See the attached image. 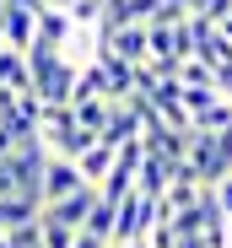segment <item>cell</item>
<instances>
[{"mask_svg":"<svg viewBox=\"0 0 232 248\" xmlns=\"http://www.w3.org/2000/svg\"><path fill=\"white\" fill-rule=\"evenodd\" d=\"M32 22H38V27H32L38 38H49V44H60V49H70V32H76V22L65 16V6H44V11L32 16Z\"/></svg>","mask_w":232,"mask_h":248,"instance_id":"cell-8","label":"cell"},{"mask_svg":"<svg viewBox=\"0 0 232 248\" xmlns=\"http://www.w3.org/2000/svg\"><path fill=\"white\" fill-rule=\"evenodd\" d=\"M81 227H87V232H97V237H108V243H113V205H108V200H103V194H97V205H92V211H87V221H81Z\"/></svg>","mask_w":232,"mask_h":248,"instance_id":"cell-16","label":"cell"},{"mask_svg":"<svg viewBox=\"0 0 232 248\" xmlns=\"http://www.w3.org/2000/svg\"><path fill=\"white\" fill-rule=\"evenodd\" d=\"M216 27H221V32H227V38H232V11H227V16H221V22H216Z\"/></svg>","mask_w":232,"mask_h":248,"instance_id":"cell-22","label":"cell"},{"mask_svg":"<svg viewBox=\"0 0 232 248\" xmlns=\"http://www.w3.org/2000/svg\"><path fill=\"white\" fill-rule=\"evenodd\" d=\"M0 248H11V243H6V237H0Z\"/></svg>","mask_w":232,"mask_h":248,"instance_id":"cell-27","label":"cell"},{"mask_svg":"<svg viewBox=\"0 0 232 248\" xmlns=\"http://www.w3.org/2000/svg\"><path fill=\"white\" fill-rule=\"evenodd\" d=\"M76 65L70 54H60V60H49L44 70H32L27 81H32V92H38V103H70V87H76Z\"/></svg>","mask_w":232,"mask_h":248,"instance_id":"cell-3","label":"cell"},{"mask_svg":"<svg viewBox=\"0 0 232 248\" xmlns=\"http://www.w3.org/2000/svg\"><path fill=\"white\" fill-rule=\"evenodd\" d=\"M32 248H44V243H32Z\"/></svg>","mask_w":232,"mask_h":248,"instance_id":"cell-29","label":"cell"},{"mask_svg":"<svg viewBox=\"0 0 232 248\" xmlns=\"http://www.w3.org/2000/svg\"><path fill=\"white\" fill-rule=\"evenodd\" d=\"M195 11H200V16H211V22H221V16L232 11V0H195Z\"/></svg>","mask_w":232,"mask_h":248,"instance_id":"cell-19","label":"cell"},{"mask_svg":"<svg viewBox=\"0 0 232 248\" xmlns=\"http://www.w3.org/2000/svg\"><path fill=\"white\" fill-rule=\"evenodd\" d=\"M108 248H146V243H108Z\"/></svg>","mask_w":232,"mask_h":248,"instance_id":"cell-23","label":"cell"},{"mask_svg":"<svg viewBox=\"0 0 232 248\" xmlns=\"http://www.w3.org/2000/svg\"><path fill=\"white\" fill-rule=\"evenodd\" d=\"M87 178H81V168H76L70 156H60V151H49L44 156V184H38V194L44 200H65L70 189H81Z\"/></svg>","mask_w":232,"mask_h":248,"instance_id":"cell-5","label":"cell"},{"mask_svg":"<svg viewBox=\"0 0 232 248\" xmlns=\"http://www.w3.org/2000/svg\"><path fill=\"white\" fill-rule=\"evenodd\" d=\"M168 178H173V162H168V156H157V151H146V156H140V168H135V189L157 200V194L168 189Z\"/></svg>","mask_w":232,"mask_h":248,"instance_id":"cell-7","label":"cell"},{"mask_svg":"<svg viewBox=\"0 0 232 248\" xmlns=\"http://www.w3.org/2000/svg\"><path fill=\"white\" fill-rule=\"evenodd\" d=\"M151 221H157V200L151 194L130 189V194L113 200V243H146Z\"/></svg>","mask_w":232,"mask_h":248,"instance_id":"cell-2","label":"cell"},{"mask_svg":"<svg viewBox=\"0 0 232 248\" xmlns=\"http://www.w3.org/2000/svg\"><path fill=\"white\" fill-rule=\"evenodd\" d=\"M216 92H221V97H232V60H227V65H216Z\"/></svg>","mask_w":232,"mask_h":248,"instance_id":"cell-21","label":"cell"},{"mask_svg":"<svg viewBox=\"0 0 232 248\" xmlns=\"http://www.w3.org/2000/svg\"><path fill=\"white\" fill-rule=\"evenodd\" d=\"M178 6H184V11H195V0H178Z\"/></svg>","mask_w":232,"mask_h":248,"instance_id":"cell-24","label":"cell"},{"mask_svg":"<svg viewBox=\"0 0 232 248\" xmlns=\"http://www.w3.org/2000/svg\"><path fill=\"white\" fill-rule=\"evenodd\" d=\"M92 49H108V54H119V60H130V65L151 60V38H146V22H124V27H113V32L92 38Z\"/></svg>","mask_w":232,"mask_h":248,"instance_id":"cell-4","label":"cell"},{"mask_svg":"<svg viewBox=\"0 0 232 248\" xmlns=\"http://www.w3.org/2000/svg\"><path fill=\"white\" fill-rule=\"evenodd\" d=\"M76 168H81V178H87V184H103V178H108V168H113V146H108V140H92L81 156H76Z\"/></svg>","mask_w":232,"mask_h":248,"instance_id":"cell-10","label":"cell"},{"mask_svg":"<svg viewBox=\"0 0 232 248\" xmlns=\"http://www.w3.org/2000/svg\"><path fill=\"white\" fill-rule=\"evenodd\" d=\"M178 81H184V87H216V70H211L200 54H184V60H178Z\"/></svg>","mask_w":232,"mask_h":248,"instance_id":"cell-14","label":"cell"},{"mask_svg":"<svg viewBox=\"0 0 232 248\" xmlns=\"http://www.w3.org/2000/svg\"><path fill=\"white\" fill-rule=\"evenodd\" d=\"M70 248H108V237H97V232H87V227H76Z\"/></svg>","mask_w":232,"mask_h":248,"instance_id":"cell-20","label":"cell"},{"mask_svg":"<svg viewBox=\"0 0 232 248\" xmlns=\"http://www.w3.org/2000/svg\"><path fill=\"white\" fill-rule=\"evenodd\" d=\"M44 140H22L0 156V194H27V200H44L38 184H44Z\"/></svg>","mask_w":232,"mask_h":248,"instance_id":"cell-1","label":"cell"},{"mask_svg":"<svg viewBox=\"0 0 232 248\" xmlns=\"http://www.w3.org/2000/svg\"><path fill=\"white\" fill-rule=\"evenodd\" d=\"M32 11L27 6H6V16H0V38H6V49H27V38H32Z\"/></svg>","mask_w":232,"mask_h":248,"instance_id":"cell-9","label":"cell"},{"mask_svg":"<svg viewBox=\"0 0 232 248\" xmlns=\"http://www.w3.org/2000/svg\"><path fill=\"white\" fill-rule=\"evenodd\" d=\"M195 130H232V97H211L195 113Z\"/></svg>","mask_w":232,"mask_h":248,"instance_id":"cell-13","label":"cell"},{"mask_svg":"<svg viewBox=\"0 0 232 248\" xmlns=\"http://www.w3.org/2000/svg\"><path fill=\"white\" fill-rule=\"evenodd\" d=\"M108 108H113L108 97H76V103H70V113H76V124H81V130H92V135L103 130V119H108Z\"/></svg>","mask_w":232,"mask_h":248,"instance_id":"cell-12","label":"cell"},{"mask_svg":"<svg viewBox=\"0 0 232 248\" xmlns=\"http://www.w3.org/2000/svg\"><path fill=\"white\" fill-rule=\"evenodd\" d=\"M0 49H6V38H0Z\"/></svg>","mask_w":232,"mask_h":248,"instance_id":"cell-28","label":"cell"},{"mask_svg":"<svg viewBox=\"0 0 232 248\" xmlns=\"http://www.w3.org/2000/svg\"><path fill=\"white\" fill-rule=\"evenodd\" d=\"M38 205H44V200H27V194H0V221H6V227L38 221Z\"/></svg>","mask_w":232,"mask_h":248,"instance_id":"cell-11","label":"cell"},{"mask_svg":"<svg viewBox=\"0 0 232 248\" xmlns=\"http://www.w3.org/2000/svg\"><path fill=\"white\" fill-rule=\"evenodd\" d=\"M211 189H216V205H221V216L232 221V173H227V178H216Z\"/></svg>","mask_w":232,"mask_h":248,"instance_id":"cell-18","label":"cell"},{"mask_svg":"<svg viewBox=\"0 0 232 248\" xmlns=\"http://www.w3.org/2000/svg\"><path fill=\"white\" fill-rule=\"evenodd\" d=\"M0 237H6V221H0Z\"/></svg>","mask_w":232,"mask_h":248,"instance_id":"cell-26","label":"cell"},{"mask_svg":"<svg viewBox=\"0 0 232 248\" xmlns=\"http://www.w3.org/2000/svg\"><path fill=\"white\" fill-rule=\"evenodd\" d=\"M0 16H6V0H0Z\"/></svg>","mask_w":232,"mask_h":248,"instance_id":"cell-25","label":"cell"},{"mask_svg":"<svg viewBox=\"0 0 232 248\" xmlns=\"http://www.w3.org/2000/svg\"><path fill=\"white\" fill-rule=\"evenodd\" d=\"M0 87H27V60H22V49H0Z\"/></svg>","mask_w":232,"mask_h":248,"instance_id":"cell-15","label":"cell"},{"mask_svg":"<svg viewBox=\"0 0 232 248\" xmlns=\"http://www.w3.org/2000/svg\"><path fill=\"white\" fill-rule=\"evenodd\" d=\"M135 135H140V108L124 97V103H113V108H108L103 130H97V140H108V146H124V140H135Z\"/></svg>","mask_w":232,"mask_h":248,"instance_id":"cell-6","label":"cell"},{"mask_svg":"<svg viewBox=\"0 0 232 248\" xmlns=\"http://www.w3.org/2000/svg\"><path fill=\"white\" fill-rule=\"evenodd\" d=\"M65 16H70L76 27H92V22L103 16V0H70V6H65Z\"/></svg>","mask_w":232,"mask_h":248,"instance_id":"cell-17","label":"cell"}]
</instances>
